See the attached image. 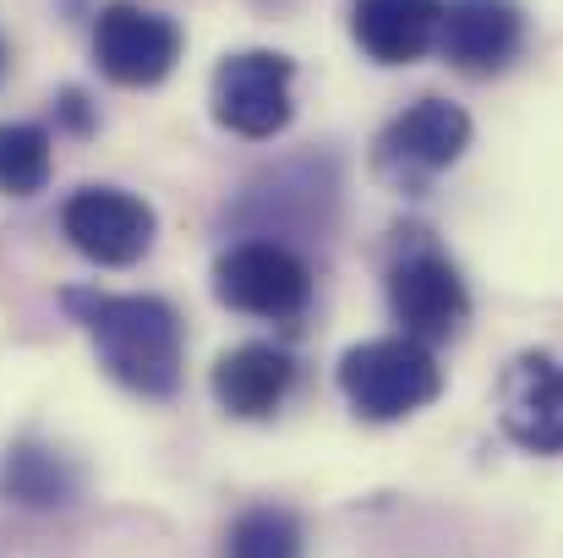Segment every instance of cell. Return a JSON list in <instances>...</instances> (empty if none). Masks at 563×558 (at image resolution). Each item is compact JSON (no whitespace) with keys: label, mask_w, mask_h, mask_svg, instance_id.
<instances>
[{"label":"cell","mask_w":563,"mask_h":558,"mask_svg":"<svg viewBox=\"0 0 563 558\" xmlns=\"http://www.w3.org/2000/svg\"><path fill=\"white\" fill-rule=\"evenodd\" d=\"M93 61L115 88H154L181 61V28L137 0H110L93 22Z\"/></svg>","instance_id":"cell-5"},{"label":"cell","mask_w":563,"mask_h":558,"mask_svg":"<svg viewBox=\"0 0 563 558\" xmlns=\"http://www.w3.org/2000/svg\"><path fill=\"white\" fill-rule=\"evenodd\" d=\"M340 389H345V400H351L356 416H367V422H399V416H416L421 405L438 400L443 368L432 362V351L421 340L388 335V340L351 346L340 357Z\"/></svg>","instance_id":"cell-2"},{"label":"cell","mask_w":563,"mask_h":558,"mask_svg":"<svg viewBox=\"0 0 563 558\" xmlns=\"http://www.w3.org/2000/svg\"><path fill=\"white\" fill-rule=\"evenodd\" d=\"M0 66H5V50H0Z\"/></svg>","instance_id":"cell-16"},{"label":"cell","mask_w":563,"mask_h":558,"mask_svg":"<svg viewBox=\"0 0 563 558\" xmlns=\"http://www.w3.org/2000/svg\"><path fill=\"white\" fill-rule=\"evenodd\" d=\"M66 241L104 269H126L154 247V208L121 186H82L60 208Z\"/></svg>","instance_id":"cell-8"},{"label":"cell","mask_w":563,"mask_h":558,"mask_svg":"<svg viewBox=\"0 0 563 558\" xmlns=\"http://www.w3.org/2000/svg\"><path fill=\"white\" fill-rule=\"evenodd\" d=\"M526 44V17L515 0H449L443 6V33L438 50L449 66L482 77V72H504Z\"/></svg>","instance_id":"cell-10"},{"label":"cell","mask_w":563,"mask_h":558,"mask_svg":"<svg viewBox=\"0 0 563 558\" xmlns=\"http://www.w3.org/2000/svg\"><path fill=\"white\" fill-rule=\"evenodd\" d=\"M60 307L93 340L99 362L115 383L143 400H170L187 368L181 313L165 296H115V291H66Z\"/></svg>","instance_id":"cell-1"},{"label":"cell","mask_w":563,"mask_h":558,"mask_svg":"<svg viewBox=\"0 0 563 558\" xmlns=\"http://www.w3.org/2000/svg\"><path fill=\"white\" fill-rule=\"evenodd\" d=\"M49 182V132L33 121H0V192L33 197Z\"/></svg>","instance_id":"cell-15"},{"label":"cell","mask_w":563,"mask_h":558,"mask_svg":"<svg viewBox=\"0 0 563 558\" xmlns=\"http://www.w3.org/2000/svg\"><path fill=\"white\" fill-rule=\"evenodd\" d=\"M504 433L531 455H563V362L526 351L504 372Z\"/></svg>","instance_id":"cell-9"},{"label":"cell","mask_w":563,"mask_h":558,"mask_svg":"<svg viewBox=\"0 0 563 558\" xmlns=\"http://www.w3.org/2000/svg\"><path fill=\"white\" fill-rule=\"evenodd\" d=\"M290 383H296V357L285 346L252 340V346H235V351L219 357V368H213V400L230 416H241V422H263V416H274L285 405Z\"/></svg>","instance_id":"cell-12"},{"label":"cell","mask_w":563,"mask_h":558,"mask_svg":"<svg viewBox=\"0 0 563 558\" xmlns=\"http://www.w3.org/2000/svg\"><path fill=\"white\" fill-rule=\"evenodd\" d=\"M213 296L230 313L290 324V318H301V307L312 296V274L285 241H235L213 263Z\"/></svg>","instance_id":"cell-4"},{"label":"cell","mask_w":563,"mask_h":558,"mask_svg":"<svg viewBox=\"0 0 563 558\" xmlns=\"http://www.w3.org/2000/svg\"><path fill=\"white\" fill-rule=\"evenodd\" d=\"M449 0H351V39L377 66L421 61L443 33Z\"/></svg>","instance_id":"cell-11"},{"label":"cell","mask_w":563,"mask_h":558,"mask_svg":"<svg viewBox=\"0 0 563 558\" xmlns=\"http://www.w3.org/2000/svg\"><path fill=\"white\" fill-rule=\"evenodd\" d=\"M465 149H471V116L460 105L427 94L383 127L373 160L377 176H388L394 186H421L432 176H443Z\"/></svg>","instance_id":"cell-6"},{"label":"cell","mask_w":563,"mask_h":558,"mask_svg":"<svg viewBox=\"0 0 563 558\" xmlns=\"http://www.w3.org/2000/svg\"><path fill=\"white\" fill-rule=\"evenodd\" d=\"M388 313L399 324V335L421 340V346H438L449 335L465 329L471 318V291L460 280V269L421 247V252H405L394 269H388Z\"/></svg>","instance_id":"cell-7"},{"label":"cell","mask_w":563,"mask_h":558,"mask_svg":"<svg viewBox=\"0 0 563 558\" xmlns=\"http://www.w3.org/2000/svg\"><path fill=\"white\" fill-rule=\"evenodd\" d=\"M290 83H296V61L279 55V50H241V55H224L213 66V121L235 138H279L296 116V99H290Z\"/></svg>","instance_id":"cell-3"},{"label":"cell","mask_w":563,"mask_h":558,"mask_svg":"<svg viewBox=\"0 0 563 558\" xmlns=\"http://www.w3.org/2000/svg\"><path fill=\"white\" fill-rule=\"evenodd\" d=\"M0 493L22 510H66L77 499V466L33 438H16L0 460Z\"/></svg>","instance_id":"cell-13"},{"label":"cell","mask_w":563,"mask_h":558,"mask_svg":"<svg viewBox=\"0 0 563 558\" xmlns=\"http://www.w3.org/2000/svg\"><path fill=\"white\" fill-rule=\"evenodd\" d=\"M301 554H307V532L279 504H257V510L235 515V526L224 532V558H301Z\"/></svg>","instance_id":"cell-14"}]
</instances>
